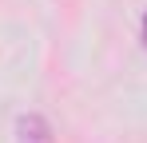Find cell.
Segmentation results:
<instances>
[{"instance_id": "cell-1", "label": "cell", "mask_w": 147, "mask_h": 143, "mask_svg": "<svg viewBox=\"0 0 147 143\" xmlns=\"http://www.w3.org/2000/svg\"><path fill=\"white\" fill-rule=\"evenodd\" d=\"M16 131H20V143H56V135H52L44 115H20Z\"/></svg>"}, {"instance_id": "cell-2", "label": "cell", "mask_w": 147, "mask_h": 143, "mask_svg": "<svg viewBox=\"0 0 147 143\" xmlns=\"http://www.w3.org/2000/svg\"><path fill=\"white\" fill-rule=\"evenodd\" d=\"M143 44H147V16H143Z\"/></svg>"}]
</instances>
